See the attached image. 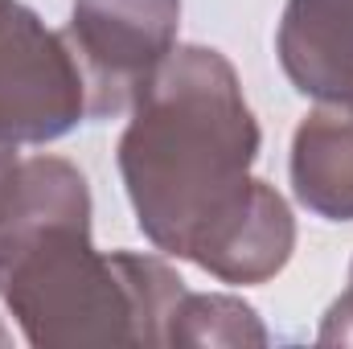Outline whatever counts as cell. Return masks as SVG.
Segmentation results:
<instances>
[{
	"label": "cell",
	"mask_w": 353,
	"mask_h": 349,
	"mask_svg": "<svg viewBox=\"0 0 353 349\" xmlns=\"http://www.w3.org/2000/svg\"><path fill=\"white\" fill-rule=\"evenodd\" d=\"M128 115L115 161L144 239L222 283L275 279L296 251V218L251 177L263 136L230 58L176 46Z\"/></svg>",
	"instance_id": "obj_1"
},
{
	"label": "cell",
	"mask_w": 353,
	"mask_h": 349,
	"mask_svg": "<svg viewBox=\"0 0 353 349\" xmlns=\"http://www.w3.org/2000/svg\"><path fill=\"white\" fill-rule=\"evenodd\" d=\"M275 54L300 94L353 107V0H288Z\"/></svg>",
	"instance_id": "obj_5"
},
{
	"label": "cell",
	"mask_w": 353,
	"mask_h": 349,
	"mask_svg": "<svg viewBox=\"0 0 353 349\" xmlns=\"http://www.w3.org/2000/svg\"><path fill=\"white\" fill-rule=\"evenodd\" d=\"M169 346H267V329L251 304L222 292H185L169 325Z\"/></svg>",
	"instance_id": "obj_7"
},
{
	"label": "cell",
	"mask_w": 353,
	"mask_h": 349,
	"mask_svg": "<svg viewBox=\"0 0 353 349\" xmlns=\"http://www.w3.org/2000/svg\"><path fill=\"white\" fill-rule=\"evenodd\" d=\"M90 119L83 66L33 8L0 0V144H50Z\"/></svg>",
	"instance_id": "obj_3"
},
{
	"label": "cell",
	"mask_w": 353,
	"mask_h": 349,
	"mask_svg": "<svg viewBox=\"0 0 353 349\" xmlns=\"http://www.w3.org/2000/svg\"><path fill=\"white\" fill-rule=\"evenodd\" d=\"M181 0H74L62 29L90 94V119L132 111L157 66L176 50Z\"/></svg>",
	"instance_id": "obj_4"
},
{
	"label": "cell",
	"mask_w": 353,
	"mask_h": 349,
	"mask_svg": "<svg viewBox=\"0 0 353 349\" xmlns=\"http://www.w3.org/2000/svg\"><path fill=\"white\" fill-rule=\"evenodd\" d=\"M316 341L321 346H353V263H350V288L329 304Z\"/></svg>",
	"instance_id": "obj_8"
},
{
	"label": "cell",
	"mask_w": 353,
	"mask_h": 349,
	"mask_svg": "<svg viewBox=\"0 0 353 349\" xmlns=\"http://www.w3.org/2000/svg\"><path fill=\"white\" fill-rule=\"evenodd\" d=\"M185 279L157 255L94 251L90 189L66 157H25L0 206V300L29 346H169Z\"/></svg>",
	"instance_id": "obj_2"
},
{
	"label": "cell",
	"mask_w": 353,
	"mask_h": 349,
	"mask_svg": "<svg viewBox=\"0 0 353 349\" xmlns=\"http://www.w3.org/2000/svg\"><path fill=\"white\" fill-rule=\"evenodd\" d=\"M292 193L325 218L353 222V107L321 103L292 136Z\"/></svg>",
	"instance_id": "obj_6"
},
{
	"label": "cell",
	"mask_w": 353,
	"mask_h": 349,
	"mask_svg": "<svg viewBox=\"0 0 353 349\" xmlns=\"http://www.w3.org/2000/svg\"><path fill=\"white\" fill-rule=\"evenodd\" d=\"M21 157H17V144H0V206H4V193L12 185V173H17Z\"/></svg>",
	"instance_id": "obj_9"
}]
</instances>
